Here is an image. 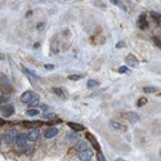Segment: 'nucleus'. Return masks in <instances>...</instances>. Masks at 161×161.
<instances>
[{"label":"nucleus","instance_id":"nucleus-3","mask_svg":"<svg viewBox=\"0 0 161 161\" xmlns=\"http://www.w3.org/2000/svg\"><path fill=\"white\" fill-rule=\"evenodd\" d=\"M125 62L128 66H130V67H137L138 65H139V62H138L137 57H135L134 54H128L126 58H125Z\"/></svg>","mask_w":161,"mask_h":161},{"label":"nucleus","instance_id":"nucleus-9","mask_svg":"<svg viewBox=\"0 0 161 161\" xmlns=\"http://www.w3.org/2000/svg\"><path fill=\"white\" fill-rule=\"evenodd\" d=\"M39 137H40V132H39V129H32L31 132L29 133V141H31V142L38 141Z\"/></svg>","mask_w":161,"mask_h":161},{"label":"nucleus","instance_id":"nucleus-33","mask_svg":"<svg viewBox=\"0 0 161 161\" xmlns=\"http://www.w3.org/2000/svg\"><path fill=\"white\" fill-rule=\"evenodd\" d=\"M116 161H125V160H123V159H117Z\"/></svg>","mask_w":161,"mask_h":161},{"label":"nucleus","instance_id":"nucleus-16","mask_svg":"<svg viewBox=\"0 0 161 161\" xmlns=\"http://www.w3.org/2000/svg\"><path fill=\"white\" fill-rule=\"evenodd\" d=\"M98 85H99V83L97 81V80H93V79L88 80V83H87V87L89 88V89H94V88H97Z\"/></svg>","mask_w":161,"mask_h":161},{"label":"nucleus","instance_id":"nucleus-13","mask_svg":"<svg viewBox=\"0 0 161 161\" xmlns=\"http://www.w3.org/2000/svg\"><path fill=\"white\" fill-rule=\"evenodd\" d=\"M1 110L5 116H10L13 113V111H14V108H13V106H3Z\"/></svg>","mask_w":161,"mask_h":161},{"label":"nucleus","instance_id":"nucleus-18","mask_svg":"<svg viewBox=\"0 0 161 161\" xmlns=\"http://www.w3.org/2000/svg\"><path fill=\"white\" fill-rule=\"evenodd\" d=\"M143 90H144V93H146V94H151V93H155L157 89L155 87H144Z\"/></svg>","mask_w":161,"mask_h":161},{"label":"nucleus","instance_id":"nucleus-19","mask_svg":"<svg viewBox=\"0 0 161 161\" xmlns=\"http://www.w3.org/2000/svg\"><path fill=\"white\" fill-rule=\"evenodd\" d=\"M23 72H26V74H27V75H29V76H31V77H34V79H35V80H39V77H38V76H36V75H35V72H34V71H30V70H27V68H26V67H23Z\"/></svg>","mask_w":161,"mask_h":161},{"label":"nucleus","instance_id":"nucleus-32","mask_svg":"<svg viewBox=\"0 0 161 161\" xmlns=\"http://www.w3.org/2000/svg\"><path fill=\"white\" fill-rule=\"evenodd\" d=\"M4 123H5V121L3 120V119H0V126H3V125H4Z\"/></svg>","mask_w":161,"mask_h":161},{"label":"nucleus","instance_id":"nucleus-35","mask_svg":"<svg viewBox=\"0 0 161 161\" xmlns=\"http://www.w3.org/2000/svg\"><path fill=\"white\" fill-rule=\"evenodd\" d=\"M160 155H161V152H160Z\"/></svg>","mask_w":161,"mask_h":161},{"label":"nucleus","instance_id":"nucleus-25","mask_svg":"<svg viewBox=\"0 0 161 161\" xmlns=\"http://www.w3.org/2000/svg\"><path fill=\"white\" fill-rule=\"evenodd\" d=\"M117 71L120 72V74H128V72H129V70H128L126 66H121V67H119Z\"/></svg>","mask_w":161,"mask_h":161},{"label":"nucleus","instance_id":"nucleus-10","mask_svg":"<svg viewBox=\"0 0 161 161\" xmlns=\"http://www.w3.org/2000/svg\"><path fill=\"white\" fill-rule=\"evenodd\" d=\"M87 138L90 141V143L94 146V148H96V149H98V151H99V149H101V147H99V143H98V141L96 139V137H94V135L91 134V133H87Z\"/></svg>","mask_w":161,"mask_h":161},{"label":"nucleus","instance_id":"nucleus-22","mask_svg":"<svg viewBox=\"0 0 161 161\" xmlns=\"http://www.w3.org/2000/svg\"><path fill=\"white\" fill-rule=\"evenodd\" d=\"M146 103H147V98H146V97H142V98H139V101H138L137 106H138V107H142V106H144Z\"/></svg>","mask_w":161,"mask_h":161},{"label":"nucleus","instance_id":"nucleus-20","mask_svg":"<svg viewBox=\"0 0 161 161\" xmlns=\"http://www.w3.org/2000/svg\"><path fill=\"white\" fill-rule=\"evenodd\" d=\"M151 17L153 18V19H156L157 23H160V22H161V14H159V13H156V12H151Z\"/></svg>","mask_w":161,"mask_h":161},{"label":"nucleus","instance_id":"nucleus-34","mask_svg":"<svg viewBox=\"0 0 161 161\" xmlns=\"http://www.w3.org/2000/svg\"><path fill=\"white\" fill-rule=\"evenodd\" d=\"M3 58H4V57H3V55H1V54H0V59H3Z\"/></svg>","mask_w":161,"mask_h":161},{"label":"nucleus","instance_id":"nucleus-36","mask_svg":"<svg viewBox=\"0 0 161 161\" xmlns=\"http://www.w3.org/2000/svg\"><path fill=\"white\" fill-rule=\"evenodd\" d=\"M160 96H161V94H160Z\"/></svg>","mask_w":161,"mask_h":161},{"label":"nucleus","instance_id":"nucleus-23","mask_svg":"<svg viewBox=\"0 0 161 161\" xmlns=\"http://www.w3.org/2000/svg\"><path fill=\"white\" fill-rule=\"evenodd\" d=\"M53 91L55 94H58V97H65V93H63L62 89H59V88H53Z\"/></svg>","mask_w":161,"mask_h":161},{"label":"nucleus","instance_id":"nucleus-24","mask_svg":"<svg viewBox=\"0 0 161 161\" xmlns=\"http://www.w3.org/2000/svg\"><path fill=\"white\" fill-rule=\"evenodd\" d=\"M85 75H81V74H77V75H71L70 76V79L71 80H80V79H83Z\"/></svg>","mask_w":161,"mask_h":161},{"label":"nucleus","instance_id":"nucleus-11","mask_svg":"<svg viewBox=\"0 0 161 161\" xmlns=\"http://www.w3.org/2000/svg\"><path fill=\"white\" fill-rule=\"evenodd\" d=\"M110 125H111V128H112V129H115V130H125V128L121 125L120 123H117V121L111 120L110 121Z\"/></svg>","mask_w":161,"mask_h":161},{"label":"nucleus","instance_id":"nucleus-17","mask_svg":"<svg viewBox=\"0 0 161 161\" xmlns=\"http://www.w3.org/2000/svg\"><path fill=\"white\" fill-rule=\"evenodd\" d=\"M29 104L30 106H39V96L36 93H35V96L31 98V101H30Z\"/></svg>","mask_w":161,"mask_h":161},{"label":"nucleus","instance_id":"nucleus-15","mask_svg":"<svg viewBox=\"0 0 161 161\" xmlns=\"http://www.w3.org/2000/svg\"><path fill=\"white\" fill-rule=\"evenodd\" d=\"M22 125L25 128H31V126H36V125H41L40 121H23Z\"/></svg>","mask_w":161,"mask_h":161},{"label":"nucleus","instance_id":"nucleus-7","mask_svg":"<svg viewBox=\"0 0 161 161\" xmlns=\"http://www.w3.org/2000/svg\"><path fill=\"white\" fill-rule=\"evenodd\" d=\"M57 134H58V129L55 126H52L44 133V137H45L46 139H52V138H54Z\"/></svg>","mask_w":161,"mask_h":161},{"label":"nucleus","instance_id":"nucleus-14","mask_svg":"<svg viewBox=\"0 0 161 161\" xmlns=\"http://www.w3.org/2000/svg\"><path fill=\"white\" fill-rule=\"evenodd\" d=\"M68 126L72 130H75V132H81V130H84V126L80 125V124H76V123H68Z\"/></svg>","mask_w":161,"mask_h":161},{"label":"nucleus","instance_id":"nucleus-5","mask_svg":"<svg viewBox=\"0 0 161 161\" xmlns=\"http://www.w3.org/2000/svg\"><path fill=\"white\" fill-rule=\"evenodd\" d=\"M91 157H93V151H90V149H85L79 153V159L81 161H90Z\"/></svg>","mask_w":161,"mask_h":161},{"label":"nucleus","instance_id":"nucleus-12","mask_svg":"<svg viewBox=\"0 0 161 161\" xmlns=\"http://www.w3.org/2000/svg\"><path fill=\"white\" fill-rule=\"evenodd\" d=\"M87 147H88V143L85 142V141H79V142L76 143V148L79 149L80 152H83V151H85V149H88Z\"/></svg>","mask_w":161,"mask_h":161},{"label":"nucleus","instance_id":"nucleus-30","mask_svg":"<svg viewBox=\"0 0 161 161\" xmlns=\"http://www.w3.org/2000/svg\"><path fill=\"white\" fill-rule=\"evenodd\" d=\"M45 68H46V70H53L54 66L53 65H45Z\"/></svg>","mask_w":161,"mask_h":161},{"label":"nucleus","instance_id":"nucleus-26","mask_svg":"<svg viewBox=\"0 0 161 161\" xmlns=\"http://www.w3.org/2000/svg\"><path fill=\"white\" fill-rule=\"evenodd\" d=\"M153 43L156 44V45H157V46H159V48L161 49V41L159 40V38H156V36H155V38H153Z\"/></svg>","mask_w":161,"mask_h":161},{"label":"nucleus","instance_id":"nucleus-4","mask_svg":"<svg viewBox=\"0 0 161 161\" xmlns=\"http://www.w3.org/2000/svg\"><path fill=\"white\" fill-rule=\"evenodd\" d=\"M124 117L128 119V120H129L132 124L137 123V121L139 120V115H138L137 112H133V111H129V112H125V113H124Z\"/></svg>","mask_w":161,"mask_h":161},{"label":"nucleus","instance_id":"nucleus-6","mask_svg":"<svg viewBox=\"0 0 161 161\" xmlns=\"http://www.w3.org/2000/svg\"><path fill=\"white\" fill-rule=\"evenodd\" d=\"M34 96H35V93L34 91H31V90L25 91V93L21 96V102L22 103H30V101H31V98Z\"/></svg>","mask_w":161,"mask_h":161},{"label":"nucleus","instance_id":"nucleus-2","mask_svg":"<svg viewBox=\"0 0 161 161\" xmlns=\"http://www.w3.org/2000/svg\"><path fill=\"white\" fill-rule=\"evenodd\" d=\"M27 141H29V135H26V134H23V133H21V134L17 135L16 144H17V147H26Z\"/></svg>","mask_w":161,"mask_h":161},{"label":"nucleus","instance_id":"nucleus-31","mask_svg":"<svg viewBox=\"0 0 161 161\" xmlns=\"http://www.w3.org/2000/svg\"><path fill=\"white\" fill-rule=\"evenodd\" d=\"M41 108H43V110H44V111H46V110H48V107H46V106H45V104H41Z\"/></svg>","mask_w":161,"mask_h":161},{"label":"nucleus","instance_id":"nucleus-29","mask_svg":"<svg viewBox=\"0 0 161 161\" xmlns=\"http://www.w3.org/2000/svg\"><path fill=\"white\" fill-rule=\"evenodd\" d=\"M124 45H125V44H124L123 41H119V43H117V45H116V48H123Z\"/></svg>","mask_w":161,"mask_h":161},{"label":"nucleus","instance_id":"nucleus-28","mask_svg":"<svg viewBox=\"0 0 161 161\" xmlns=\"http://www.w3.org/2000/svg\"><path fill=\"white\" fill-rule=\"evenodd\" d=\"M68 141H72V142H74V141H76V135H75V134H70V135H68Z\"/></svg>","mask_w":161,"mask_h":161},{"label":"nucleus","instance_id":"nucleus-21","mask_svg":"<svg viewBox=\"0 0 161 161\" xmlns=\"http://www.w3.org/2000/svg\"><path fill=\"white\" fill-rule=\"evenodd\" d=\"M26 115L27 116H38L39 115V111L38 110H27L26 111Z\"/></svg>","mask_w":161,"mask_h":161},{"label":"nucleus","instance_id":"nucleus-8","mask_svg":"<svg viewBox=\"0 0 161 161\" xmlns=\"http://www.w3.org/2000/svg\"><path fill=\"white\" fill-rule=\"evenodd\" d=\"M147 26H148V22H147V18H146V14H141L139 18H138V27H139L141 30H144L147 29Z\"/></svg>","mask_w":161,"mask_h":161},{"label":"nucleus","instance_id":"nucleus-27","mask_svg":"<svg viewBox=\"0 0 161 161\" xmlns=\"http://www.w3.org/2000/svg\"><path fill=\"white\" fill-rule=\"evenodd\" d=\"M98 160L99 161H106V157L103 156V153H102V152H99V153H98Z\"/></svg>","mask_w":161,"mask_h":161},{"label":"nucleus","instance_id":"nucleus-1","mask_svg":"<svg viewBox=\"0 0 161 161\" xmlns=\"http://www.w3.org/2000/svg\"><path fill=\"white\" fill-rule=\"evenodd\" d=\"M17 132H16V129H10V132H8L7 134H5V142L7 144H12L13 142H16V139H17Z\"/></svg>","mask_w":161,"mask_h":161}]
</instances>
